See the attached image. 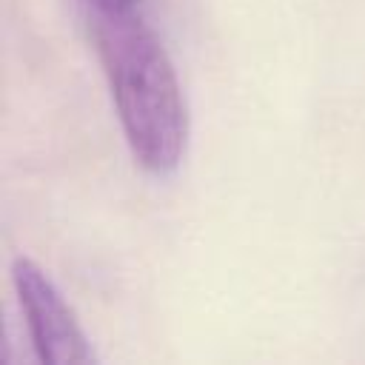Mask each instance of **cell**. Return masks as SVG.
<instances>
[{"label":"cell","instance_id":"1","mask_svg":"<svg viewBox=\"0 0 365 365\" xmlns=\"http://www.w3.org/2000/svg\"><path fill=\"white\" fill-rule=\"evenodd\" d=\"M91 34L131 157L157 177L177 171L188 108L165 46L134 9L91 11Z\"/></svg>","mask_w":365,"mask_h":365},{"label":"cell","instance_id":"2","mask_svg":"<svg viewBox=\"0 0 365 365\" xmlns=\"http://www.w3.org/2000/svg\"><path fill=\"white\" fill-rule=\"evenodd\" d=\"M11 279L37 359L43 365H94L97 356L77 322V314L46 271L31 259L17 257L11 265Z\"/></svg>","mask_w":365,"mask_h":365},{"label":"cell","instance_id":"3","mask_svg":"<svg viewBox=\"0 0 365 365\" xmlns=\"http://www.w3.org/2000/svg\"><path fill=\"white\" fill-rule=\"evenodd\" d=\"M83 3L88 6V11H128L140 0H83Z\"/></svg>","mask_w":365,"mask_h":365}]
</instances>
